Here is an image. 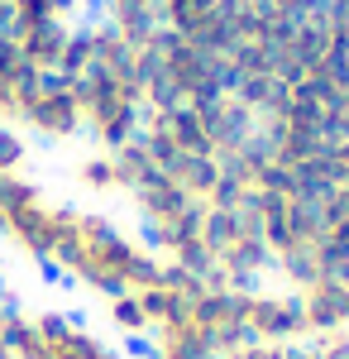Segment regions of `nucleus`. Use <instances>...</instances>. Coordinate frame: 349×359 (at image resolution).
<instances>
[{
    "label": "nucleus",
    "mask_w": 349,
    "mask_h": 359,
    "mask_svg": "<svg viewBox=\"0 0 349 359\" xmlns=\"http://www.w3.org/2000/svg\"><path fill=\"white\" fill-rule=\"evenodd\" d=\"M158 259L144 245H135L125 230H115L106 216L77 211V225L62 235L48 273H62L67 283H81L101 297H120V292H144L158 283Z\"/></svg>",
    "instance_id": "obj_1"
},
{
    "label": "nucleus",
    "mask_w": 349,
    "mask_h": 359,
    "mask_svg": "<svg viewBox=\"0 0 349 359\" xmlns=\"http://www.w3.org/2000/svg\"><path fill=\"white\" fill-rule=\"evenodd\" d=\"M10 359H120L101 335H91L67 311H39V316H15L5 335Z\"/></svg>",
    "instance_id": "obj_2"
},
{
    "label": "nucleus",
    "mask_w": 349,
    "mask_h": 359,
    "mask_svg": "<svg viewBox=\"0 0 349 359\" xmlns=\"http://www.w3.org/2000/svg\"><path fill=\"white\" fill-rule=\"evenodd\" d=\"M72 225H77V211H72V206H48V201L39 196V201H29V206L5 211V216H0V235L20 249L25 259H34V264L48 269L57 245H62V235H67Z\"/></svg>",
    "instance_id": "obj_3"
},
{
    "label": "nucleus",
    "mask_w": 349,
    "mask_h": 359,
    "mask_svg": "<svg viewBox=\"0 0 349 359\" xmlns=\"http://www.w3.org/2000/svg\"><path fill=\"white\" fill-rule=\"evenodd\" d=\"M20 125L34 130L39 139H48V144L77 139L81 130H86V120H81V106H77L72 82H67L62 72H43V91L20 111Z\"/></svg>",
    "instance_id": "obj_4"
},
{
    "label": "nucleus",
    "mask_w": 349,
    "mask_h": 359,
    "mask_svg": "<svg viewBox=\"0 0 349 359\" xmlns=\"http://www.w3.org/2000/svg\"><path fill=\"white\" fill-rule=\"evenodd\" d=\"M240 316H244V335L254 345H287L306 331V316L301 306L287 297H264V292H249L240 297Z\"/></svg>",
    "instance_id": "obj_5"
},
{
    "label": "nucleus",
    "mask_w": 349,
    "mask_h": 359,
    "mask_svg": "<svg viewBox=\"0 0 349 359\" xmlns=\"http://www.w3.org/2000/svg\"><path fill=\"white\" fill-rule=\"evenodd\" d=\"M15 43H20V53L34 72H57L62 67V53H67V39H72V29L67 25H29L20 34H10Z\"/></svg>",
    "instance_id": "obj_6"
},
{
    "label": "nucleus",
    "mask_w": 349,
    "mask_h": 359,
    "mask_svg": "<svg viewBox=\"0 0 349 359\" xmlns=\"http://www.w3.org/2000/svg\"><path fill=\"white\" fill-rule=\"evenodd\" d=\"M81 0H10V34L29 25H67V15H77Z\"/></svg>",
    "instance_id": "obj_7"
},
{
    "label": "nucleus",
    "mask_w": 349,
    "mask_h": 359,
    "mask_svg": "<svg viewBox=\"0 0 349 359\" xmlns=\"http://www.w3.org/2000/svg\"><path fill=\"white\" fill-rule=\"evenodd\" d=\"M110 326L120 335H149V316H144V302H139V292H120V297H110Z\"/></svg>",
    "instance_id": "obj_8"
},
{
    "label": "nucleus",
    "mask_w": 349,
    "mask_h": 359,
    "mask_svg": "<svg viewBox=\"0 0 349 359\" xmlns=\"http://www.w3.org/2000/svg\"><path fill=\"white\" fill-rule=\"evenodd\" d=\"M77 177H81L86 192H115V187H120V172H115V158H110V154L86 158V163L77 168Z\"/></svg>",
    "instance_id": "obj_9"
},
{
    "label": "nucleus",
    "mask_w": 349,
    "mask_h": 359,
    "mask_svg": "<svg viewBox=\"0 0 349 359\" xmlns=\"http://www.w3.org/2000/svg\"><path fill=\"white\" fill-rule=\"evenodd\" d=\"M39 182H29L25 172H0V216L5 211H15V206H29V201H39Z\"/></svg>",
    "instance_id": "obj_10"
},
{
    "label": "nucleus",
    "mask_w": 349,
    "mask_h": 359,
    "mask_svg": "<svg viewBox=\"0 0 349 359\" xmlns=\"http://www.w3.org/2000/svg\"><path fill=\"white\" fill-rule=\"evenodd\" d=\"M29 163V144L15 125H0V172H25Z\"/></svg>",
    "instance_id": "obj_11"
},
{
    "label": "nucleus",
    "mask_w": 349,
    "mask_h": 359,
    "mask_svg": "<svg viewBox=\"0 0 349 359\" xmlns=\"http://www.w3.org/2000/svg\"><path fill=\"white\" fill-rule=\"evenodd\" d=\"M25 67H29V62H25V53H20V43L5 34V39H0V77H5V82H15Z\"/></svg>",
    "instance_id": "obj_12"
},
{
    "label": "nucleus",
    "mask_w": 349,
    "mask_h": 359,
    "mask_svg": "<svg viewBox=\"0 0 349 359\" xmlns=\"http://www.w3.org/2000/svg\"><path fill=\"white\" fill-rule=\"evenodd\" d=\"M316 359H349V335H330L321 350H316Z\"/></svg>",
    "instance_id": "obj_13"
}]
</instances>
